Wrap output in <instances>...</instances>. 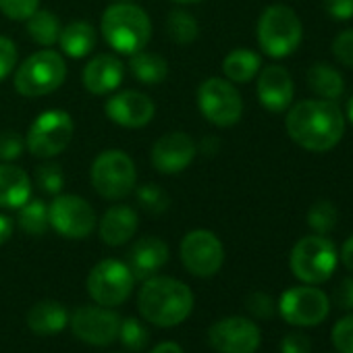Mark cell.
I'll return each mask as SVG.
<instances>
[{"mask_svg": "<svg viewBox=\"0 0 353 353\" xmlns=\"http://www.w3.org/2000/svg\"><path fill=\"white\" fill-rule=\"evenodd\" d=\"M285 129L299 148L307 152H328L345 135V117L332 100H301L289 106Z\"/></svg>", "mask_w": 353, "mask_h": 353, "instance_id": "cell-1", "label": "cell"}, {"mask_svg": "<svg viewBox=\"0 0 353 353\" xmlns=\"http://www.w3.org/2000/svg\"><path fill=\"white\" fill-rule=\"evenodd\" d=\"M137 307L145 322L170 328L190 318L194 310L192 289L172 276H150L137 293Z\"/></svg>", "mask_w": 353, "mask_h": 353, "instance_id": "cell-2", "label": "cell"}, {"mask_svg": "<svg viewBox=\"0 0 353 353\" xmlns=\"http://www.w3.org/2000/svg\"><path fill=\"white\" fill-rule=\"evenodd\" d=\"M102 38L106 44L125 57L143 50L152 38V21L148 13L131 3H114L102 15Z\"/></svg>", "mask_w": 353, "mask_h": 353, "instance_id": "cell-3", "label": "cell"}, {"mask_svg": "<svg viewBox=\"0 0 353 353\" xmlns=\"http://www.w3.org/2000/svg\"><path fill=\"white\" fill-rule=\"evenodd\" d=\"M256 34L264 54L270 59H285L299 48L303 26L293 9L285 5H272L260 15Z\"/></svg>", "mask_w": 353, "mask_h": 353, "instance_id": "cell-4", "label": "cell"}, {"mask_svg": "<svg viewBox=\"0 0 353 353\" xmlns=\"http://www.w3.org/2000/svg\"><path fill=\"white\" fill-rule=\"evenodd\" d=\"M67 79V63L61 52L44 48L28 57L15 69V92L26 98H42L57 92Z\"/></svg>", "mask_w": 353, "mask_h": 353, "instance_id": "cell-5", "label": "cell"}, {"mask_svg": "<svg viewBox=\"0 0 353 353\" xmlns=\"http://www.w3.org/2000/svg\"><path fill=\"white\" fill-rule=\"evenodd\" d=\"M90 179L94 192L104 200H123L133 194L137 170L131 156L123 150H106L92 162Z\"/></svg>", "mask_w": 353, "mask_h": 353, "instance_id": "cell-6", "label": "cell"}, {"mask_svg": "<svg viewBox=\"0 0 353 353\" xmlns=\"http://www.w3.org/2000/svg\"><path fill=\"white\" fill-rule=\"evenodd\" d=\"M339 254L330 239L324 235H307L291 250V272L305 285H320L328 281L336 268Z\"/></svg>", "mask_w": 353, "mask_h": 353, "instance_id": "cell-7", "label": "cell"}, {"mask_svg": "<svg viewBox=\"0 0 353 353\" xmlns=\"http://www.w3.org/2000/svg\"><path fill=\"white\" fill-rule=\"evenodd\" d=\"M73 119L69 112L61 108L44 110L34 119L26 133V148L32 152V156L50 160L65 152L73 139Z\"/></svg>", "mask_w": 353, "mask_h": 353, "instance_id": "cell-8", "label": "cell"}, {"mask_svg": "<svg viewBox=\"0 0 353 353\" xmlns=\"http://www.w3.org/2000/svg\"><path fill=\"white\" fill-rule=\"evenodd\" d=\"M196 100L204 119L216 127H233L241 121L243 100L229 79L208 77L200 83Z\"/></svg>", "mask_w": 353, "mask_h": 353, "instance_id": "cell-9", "label": "cell"}, {"mask_svg": "<svg viewBox=\"0 0 353 353\" xmlns=\"http://www.w3.org/2000/svg\"><path fill=\"white\" fill-rule=\"evenodd\" d=\"M88 293L90 297L104 307H117L129 299L133 293L135 279L129 266L121 260L106 258L100 260L88 274Z\"/></svg>", "mask_w": 353, "mask_h": 353, "instance_id": "cell-10", "label": "cell"}, {"mask_svg": "<svg viewBox=\"0 0 353 353\" xmlns=\"http://www.w3.org/2000/svg\"><path fill=\"white\" fill-rule=\"evenodd\" d=\"M50 227L67 239H85L96 229V212L88 200L75 194H59L48 206Z\"/></svg>", "mask_w": 353, "mask_h": 353, "instance_id": "cell-11", "label": "cell"}, {"mask_svg": "<svg viewBox=\"0 0 353 353\" xmlns=\"http://www.w3.org/2000/svg\"><path fill=\"white\" fill-rule=\"evenodd\" d=\"M181 262L185 270L198 279H210L214 276L225 262V248L223 241L208 229H196L190 231L181 239Z\"/></svg>", "mask_w": 353, "mask_h": 353, "instance_id": "cell-12", "label": "cell"}, {"mask_svg": "<svg viewBox=\"0 0 353 353\" xmlns=\"http://www.w3.org/2000/svg\"><path fill=\"white\" fill-rule=\"evenodd\" d=\"M328 310L330 301L326 293L312 285L291 287L279 299L281 316L293 326H316L326 320Z\"/></svg>", "mask_w": 353, "mask_h": 353, "instance_id": "cell-13", "label": "cell"}, {"mask_svg": "<svg viewBox=\"0 0 353 353\" xmlns=\"http://www.w3.org/2000/svg\"><path fill=\"white\" fill-rule=\"evenodd\" d=\"M121 318L104 307V305H81L71 316L73 334L92 345V347H108L119 339Z\"/></svg>", "mask_w": 353, "mask_h": 353, "instance_id": "cell-14", "label": "cell"}, {"mask_svg": "<svg viewBox=\"0 0 353 353\" xmlns=\"http://www.w3.org/2000/svg\"><path fill=\"white\" fill-rule=\"evenodd\" d=\"M260 341V328L243 316L223 318L208 330V343L219 353H256Z\"/></svg>", "mask_w": 353, "mask_h": 353, "instance_id": "cell-15", "label": "cell"}, {"mask_svg": "<svg viewBox=\"0 0 353 353\" xmlns=\"http://www.w3.org/2000/svg\"><path fill=\"white\" fill-rule=\"evenodd\" d=\"M198 154V143L190 133L170 131L158 137L150 152V162L160 174H176L185 170Z\"/></svg>", "mask_w": 353, "mask_h": 353, "instance_id": "cell-16", "label": "cell"}, {"mask_svg": "<svg viewBox=\"0 0 353 353\" xmlns=\"http://www.w3.org/2000/svg\"><path fill=\"white\" fill-rule=\"evenodd\" d=\"M104 112L119 127L141 129L148 123H152V119L156 114V104L143 92L123 90V92L114 94L112 98H108V102L104 104Z\"/></svg>", "mask_w": 353, "mask_h": 353, "instance_id": "cell-17", "label": "cell"}, {"mask_svg": "<svg viewBox=\"0 0 353 353\" xmlns=\"http://www.w3.org/2000/svg\"><path fill=\"white\" fill-rule=\"evenodd\" d=\"M256 94L260 104L270 112H283L293 102V79L289 71L281 65H268L258 73Z\"/></svg>", "mask_w": 353, "mask_h": 353, "instance_id": "cell-18", "label": "cell"}, {"mask_svg": "<svg viewBox=\"0 0 353 353\" xmlns=\"http://www.w3.org/2000/svg\"><path fill=\"white\" fill-rule=\"evenodd\" d=\"M125 77V65L114 54H96L81 71L83 88L94 96H106L119 90Z\"/></svg>", "mask_w": 353, "mask_h": 353, "instance_id": "cell-19", "label": "cell"}, {"mask_svg": "<svg viewBox=\"0 0 353 353\" xmlns=\"http://www.w3.org/2000/svg\"><path fill=\"white\" fill-rule=\"evenodd\" d=\"M168 245L160 237H141L129 250L127 266L135 281H145L168 262Z\"/></svg>", "mask_w": 353, "mask_h": 353, "instance_id": "cell-20", "label": "cell"}, {"mask_svg": "<svg viewBox=\"0 0 353 353\" xmlns=\"http://www.w3.org/2000/svg\"><path fill=\"white\" fill-rule=\"evenodd\" d=\"M137 225H139L137 212L131 206L117 204V206H112V208H108L104 212V216L100 221V227H98V233H100V239L106 245L117 248V245H123V243L133 239V235L137 231Z\"/></svg>", "mask_w": 353, "mask_h": 353, "instance_id": "cell-21", "label": "cell"}, {"mask_svg": "<svg viewBox=\"0 0 353 353\" xmlns=\"http://www.w3.org/2000/svg\"><path fill=\"white\" fill-rule=\"evenodd\" d=\"M32 198V179L30 174L11 164H0V208L19 210Z\"/></svg>", "mask_w": 353, "mask_h": 353, "instance_id": "cell-22", "label": "cell"}, {"mask_svg": "<svg viewBox=\"0 0 353 353\" xmlns=\"http://www.w3.org/2000/svg\"><path fill=\"white\" fill-rule=\"evenodd\" d=\"M67 322H69L67 307L63 303H59V301H52V299L38 301L28 312L30 330L36 332V334H42V336L59 334L61 330H65Z\"/></svg>", "mask_w": 353, "mask_h": 353, "instance_id": "cell-23", "label": "cell"}, {"mask_svg": "<svg viewBox=\"0 0 353 353\" xmlns=\"http://www.w3.org/2000/svg\"><path fill=\"white\" fill-rule=\"evenodd\" d=\"M96 42H98V34L94 30L92 23L88 21H71L69 26H65L61 30V36H59V44H61V50L65 57L69 59H85L94 52L96 48Z\"/></svg>", "mask_w": 353, "mask_h": 353, "instance_id": "cell-24", "label": "cell"}, {"mask_svg": "<svg viewBox=\"0 0 353 353\" xmlns=\"http://www.w3.org/2000/svg\"><path fill=\"white\" fill-rule=\"evenodd\" d=\"M262 69V57L250 48H235L223 61V73L231 83H248Z\"/></svg>", "mask_w": 353, "mask_h": 353, "instance_id": "cell-25", "label": "cell"}, {"mask_svg": "<svg viewBox=\"0 0 353 353\" xmlns=\"http://www.w3.org/2000/svg\"><path fill=\"white\" fill-rule=\"evenodd\" d=\"M127 67H129L131 75L145 85H158L168 77V63L160 54L148 52L145 48L133 52L129 57Z\"/></svg>", "mask_w": 353, "mask_h": 353, "instance_id": "cell-26", "label": "cell"}, {"mask_svg": "<svg viewBox=\"0 0 353 353\" xmlns=\"http://www.w3.org/2000/svg\"><path fill=\"white\" fill-rule=\"evenodd\" d=\"M307 85H310V90L318 98L332 100V102L336 98H341L343 92H345L343 75L334 67H330L326 63H316V65L310 67V71H307Z\"/></svg>", "mask_w": 353, "mask_h": 353, "instance_id": "cell-27", "label": "cell"}, {"mask_svg": "<svg viewBox=\"0 0 353 353\" xmlns=\"http://www.w3.org/2000/svg\"><path fill=\"white\" fill-rule=\"evenodd\" d=\"M26 28L30 38L44 48L54 46L63 30L61 19L50 11H36L30 19H26Z\"/></svg>", "mask_w": 353, "mask_h": 353, "instance_id": "cell-28", "label": "cell"}, {"mask_svg": "<svg viewBox=\"0 0 353 353\" xmlns=\"http://www.w3.org/2000/svg\"><path fill=\"white\" fill-rule=\"evenodd\" d=\"M164 30L168 34V38L174 42V44H192L198 40L200 36V26L196 21V17L188 11H170L168 17H166V23H164Z\"/></svg>", "mask_w": 353, "mask_h": 353, "instance_id": "cell-29", "label": "cell"}, {"mask_svg": "<svg viewBox=\"0 0 353 353\" xmlns=\"http://www.w3.org/2000/svg\"><path fill=\"white\" fill-rule=\"evenodd\" d=\"M19 227L23 233L32 235V237H42L48 229H50V221H48V206L44 204V200H28L21 208H19Z\"/></svg>", "mask_w": 353, "mask_h": 353, "instance_id": "cell-30", "label": "cell"}, {"mask_svg": "<svg viewBox=\"0 0 353 353\" xmlns=\"http://www.w3.org/2000/svg\"><path fill=\"white\" fill-rule=\"evenodd\" d=\"M135 196H137V204L143 212L152 214V216H160L168 210L170 206V198L168 194L156 185V183H145V185H139L137 190H133Z\"/></svg>", "mask_w": 353, "mask_h": 353, "instance_id": "cell-31", "label": "cell"}, {"mask_svg": "<svg viewBox=\"0 0 353 353\" xmlns=\"http://www.w3.org/2000/svg\"><path fill=\"white\" fill-rule=\"evenodd\" d=\"M34 179H36V185L44 194L59 196L65 185V172H63V166L59 162H52V158H50L48 162H44L36 168Z\"/></svg>", "mask_w": 353, "mask_h": 353, "instance_id": "cell-32", "label": "cell"}, {"mask_svg": "<svg viewBox=\"0 0 353 353\" xmlns=\"http://www.w3.org/2000/svg\"><path fill=\"white\" fill-rule=\"evenodd\" d=\"M339 219V212L334 208L332 202L328 200H318L316 204H312V208L307 210V225L318 233V235H326L334 229Z\"/></svg>", "mask_w": 353, "mask_h": 353, "instance_id": "cell-33", "label": "cell"}, {"mask_svg": "<svg viewBox=\"0 0 353 353\" xmlns=\"http://www.w3.org/2000/svg\"><path fill=\"white\" fill-rule=\"evenodd\" d=\"M119 339H121V343H123L125 349H129V351H141L148 345L150 332H148V328H145L143 322H139L135 318H125V320H121Z\"/></svg>", "mask_w": 353, "mask_h": 353, "instance_id": "cell-34", "label": "cell"}, {"mask_svg": "<svg viewBox=\"0 0 353 353\" xmlns=\"http://www.w3.org/2000/svg\"><path fill=\"white\" fill-rule=\"evenodd\" d=\"M40 7V0H0V13L11 21L30 19Z\"/></svg>", "mask_w": 353, "mask_h": 353, "instance_id": "cell-35", "label": "cell"}, {"mask_svg": "<svg viewBox=\"0 0 353 353\" xmlns=\"http://www.w3.org/2000/svg\"><path fill=\"white\" fill-rule=\"evenodd\" d=\"M26 150V137L17 131H0V160L13 162Z\"/></svg>", "mask_w": 353, "mask_h": 353, "instance_id": "cell-36", "label": "cell"}, {"mask_svg": "<svg viewBox=\"0 0 353 353\" xmlns=\"http://www.w3.org/2000/svg\"><path fill=\"white\" fill-rule=\"evenodd\" d=\"M332 345L339 353H353V314L341 318L332 328Z\"/></svg>", "mask_w": 353, "mask_h": 353, "instance_id": "cell-37", "label": "cell"}, {"mask_svg": "<svg viewBox=\"0 0 353 353\" xmlns=\"http://www.w3.org/2000/svg\"><path fill=\"white\" fill-rule=\"evenodd\" d=\"M332 54L341 65L353 69V28L336 34L332 40Z\"/></svg>", "mask_w": 353, "mask_h": 353, "instance_id": "cell-38", "label": "cell"}, {"mask_svg": "<svg viewBox=\"0 0 353 353\" xmlns=\"http://www.w3.org/2000/svg\"><path fill=\"white\" fill-rule=\"evenodd\" d=\"M17 46L11 38L0 36V81L17 69Z\"/></svg>", "mask_w": 353, "mask_h": 353, "instance_id": "cell-39", "label": "cell"}, {"mask_svg": "<svg viewBox=\"0 0 353 353\" xmlns=\"http://www.w3.org/2000/svg\"><path fill=\"white\" fill-rule=\"evenodd\" d=\"M248 310L258 316V318H270L274 314V301L268 293L264 291H254L248 299H245Z\"/></svg>", "mask_w": 353, "mask_h": 353, "instance_id": "cell-40", "label": "cell"}, {"mask_svg": "<svg viewBox=\"0 0 353 353\" xmlns=\"http://www.w3.org/2000/svg\"><path fill=\"white\" fill-rule=\"evenodd\" d=\"M324 9L334 21H347L353 17V0H324Z\"/></svg>", "mask_w": 353, "mask_h": 353, "instance_id": "cell-41", "label": "cell"}, {"mask_svg": "<svg viewBox=\"0 0 353 353\" xmlns=\"http://www.w3.org/2000/svg\"><path fill=\"white\" fill-rule=\"evenodd\" d=\"M312 345L310 339L301 332H291L281 343V353H310Z\"/></svg>", "mask_w": 353, "mask_h": 353, "instance_id": "cell-42", "label": "cell"}, {"mask_svg": "<svg viewBox=\"0 0 353 353\" xmlns=\"http://www.w3.org/2000/svg\"><path fill=\"white\" fill-rule=\"evenodd\" d=\"M334 301L343 310H353V276H347L339 283L334 291Z\"/></svg>", "mask_w": 353, "mask_h": 353, "instance_id": "cell-43", "label": "cell"}, {"mask_svg": "<svg viewBox=\"0 0 353 353\" xmlns=\"http://www.w3.org/2000/svg\"><path fill=\"white\" fill-rule=\"evenodd\" d=\"M13 231H15L13 219L0 212V245H5V243L13 237Z\"/></svg>", "mask_w": 353, "mask_h": 353, "instance_id": "cell-44", "label": "cell"}, {"mask_svg": "<svg viewBox=\"0 0 353 353\" xmlns=\"http://www.w3.org/2000/svg\"><path fill=\"white\" fill-rule=\"evenodd\" d=\"M341 260H343L345 268L353 272V235H351V237H349V239L343 243V250H341Z\"/></svg>", "mask_w": 353, "mask_h": 353, "instance_id": "cell-45", "label": "cell"}, {"mask_svg": "<svg viewBox=\"0 0 353 353\" xmlns=\"http://www.w3.org/2000/svg\"><path fill=\"white\" fill-rule=\"evenodd\" d=\"M150 353H185V351L181 349V345H176L172 341H164V343H158Z\"/></svg>", "mask_w": 353, "mask_h": 353, "instance_id": "cell-46", "label": "cell"}, {"mask_svg": "<svg viewBox=\"0 0 353 353\" xmlns=\"http://www.w3.org/2000/svg\"><path fill=\"white\" fill-rule=\"evenodd\" d=\"M219 148H221V141H219L216 137H204L202 143H200V150H202L204 154H208V156L216 154Z\"/></svg>", "mask_w": 353, "mask_h": 353, "instance_id": "cell-47", "label": "cell"}, {"mask_svg": "<svg viewBox=\"0 0 353 353\" xmlns=\"http://www.w3.org/2000/svg\"><path fill=\"white\" fill-rule=\"evenodd\" d=\"M347 119H349L351 125H353V96H351V100H349V104H347Z\"/></svg>", "mask_w": 353, "mask_h": 353, "instance_id": "cell-48", "label": "cell"}, {"mask_svg": "<svg viewBox=\"0 0 353 353\" xmlns=\"http://www.w3.org/2000/svg\"><path fill=\"white\" fill-rule=\"evenodd\" d=\"M176 5H196V3H202V0H172Z\"/></svg>", "mask_w": 353, "mask_h": 353, "instance_id": "cell-49", "label": "cell"}, {"mask_svg": "<svg viewBox=\"0 0 353 353\" xmlns=\"http://www.w3.org/2000/svg\"><path fill=\"white\" fill-rule=\"evenodd\" d=\"M114 3H131V0H114Z\"/></svg>", "mask_w": 353, "mask_h": 353, "instance_id": "cell-50", "label": "cell"}]
</instances>
